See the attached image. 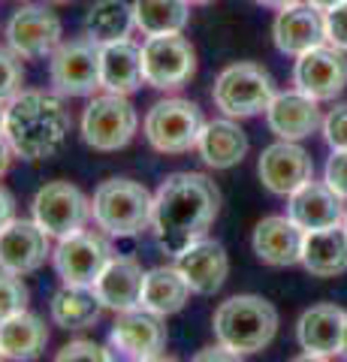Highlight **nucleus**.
Masks as SVG:
<instances>
[{"label":"nucleus","mask_w":347,"mask_h":362,"mask_svg":"<svg viewBox=\"0 0 347 362\" xmlns=\"http://www.w3.org/2000/svg\"><path fill=\"white\" fill-rule=\"evenodd\" d=\"M220 211V190L203 173H172L154 190L151 233L166 254L184 251L190 242L208 235Z\"/></svg>","instance_id":"f257e3e1"},{"label":"nucleus","mask_w":347,"mask_h":362,"mask_svg":"<svg viewBox=\"0 0 347 362\" xmlns=\"http://www.w3.org/2000/svg\"><path fill=\"white\" fill-rule=\"evenodd\" d=\"M70 109L64 106V97L58 94L25 88L13 100H6L4 139L16 151V157L28 163H40L58 154L70 136Z\"/></svg>","instance_id":"f03ea898"},{"label":"nucleus","mask_w":347,"mask_h":362,"mask_svg":"<svg viewBox=\"0 0 347 362\" xmlns=\"http://www.w3.org/2000/svg\"><path fill=\"white\" fill-rule=\"evenodd\" d=\"M211 329H215L218 344L236 350L242 356L260 354L278 335V308L254 293L230 296L218 305L215 317H211Z\"/></svg>","instance_id":"7ed1b4c3"},{"label":"nucleus","mask_w":347,"mask_h":362,"mask_svg":"<svg viewBox=\"0 0 347 362\" xmlns=\"http://www.w3.org/2000/svg\"><path fill=\"white\" fill-rule=\"evenodd\" d=\"M154 194L142 181L106 178L91 197V221L109 239H133L151 230Z\"/></svg>","instance_id":"20e7f679"},{"label":"nucleus","mask_w":347,"mask_h":362,"mask_svg":"<svg viewBox=\"0 0 347 362\" xmlns=\"http://www.w3.org/2000/svg\"><path fill=\"white\" fill-rule=\"evenodd\" d=\"M206 127L203 109L187 97H163L142 118V133L158 154L196 151L199 133Z\"/></svg>","instance_id":"39448f33"},{"label":"nucleus","mask_w":347,"mask_h":362,"mask_svg":"<svg viewBox=\"0 0 347 362\" xmlns=\"http://www.w3.org/2000/svg\"><path fill=\"white\" fill-rule=\"evenodd\" d=\"M275 94L278 90L269 70H263L254 61H236L223 66L215 78V88H211L215 109H220V115L236 118V121L263 115Z\"/></svg>","instance_id":"423d86ee"},{"label":"nucleus","mask_w":347,"mask_h":362,"mask_svg":"<svg viewBox=\"0 0 347 362\" xmlns=\"http://www.w3.org/2000/svg\"><path fill=\"white\" fill-rule=\"evenodd\" d=\"M79 133L88 148H94L100 154L121 151L136 139L139 133V112L130 103V97L121 94H94L91 103L85 106Z\"/></svg>","instance_id":"0eeeda50"},{"label":"nucleus","mask_w":347,"mask_h":362,"mask_svg":"<svg viewBox=\"0 0 347 362\" xmlns=\"http://www.w3.org/2000/svg\"><path fill=\"white\" fill-rule=\"evenodd\" d=\"M49 82L58 97H94L100 88V45L91 37L64 40L49 54Z\"/></svg>","instance_id":"6e6552de"},{"label":"nucleus","mask_w":347,"mask_h":362,"mask_svg":"<svg viewBox=\"0 0 347 362\" xmlns=\"http://www.w3.org/2000/svg\"><path fill=\"white\" fill-rule=\"evenodd\" d=\"M30 214L54 242L79 233L91 221V197H85L82 187L73 181H49L37 190L30 202Z\"/></svg>","instance_id":"1a4fd4ad"},{"label":"nucleus","mask_w":347,"mask_h":362,"mask_svg":"<svg viewBox=\"0 0 347 362\" xmlns=\"http://www.w3.org/2000/svg\"><path fill=\"white\" fill-rule=\"evenodd\" d=\"M115 257L112 242L106 233L100 230H79L73 235H66L54 245L52 251V266L58 272L61 284L66 287H94V281L100 278V272L106 269V263Z\"/></svg>","instance_id":"9d476101"},{"label":"nucleus","mask_w":347,"mask_h":362,"mask_svg":"<svg viewBox=\"0 0 347 362\" xmlns=\"http://www.w3.org/2000/svg\"><path fill=\"white\" fill-rule=\"evenodd\" d=\"M145 85L154 90H178L196 76V49L184 33L145 37L142 42Z\"/></svg>","instance_id":"9b49d317"},{"label":"nucleus","mask_w":347,"mask_h":362,"mask_svg":"<svg viewBox=\"0 0 347 362\" xmlns=\"http://www.w3.org/2000/svg\"><path fill=\"white\" fill-rule=\"evenodd\" d=\"M6 45L21 61H40L64 42V25L46 4H21L4 28Z\"/></svg>","instance_id":"f8f14e48"},{"label":"nucleus","mask_w":347,"mask_h":362,"mask_svg":"<svg viewBox=\"0 0 347 362\" xmlns=\"http://www.w3.org/2000/svg\"><path fill=\"white\" fill-rule=\"evenodd\" d=\"M163 350H166L163 317L145 308H133L115 317L106 341V354L112 362H148L160 356Z\"/></svg>","instance_id":"ddd939ff"},{"label":"nucleus","mask_w":347,"mask_h":362,"mask_svg":"<svg viewBox=\"0 0 347 362\" xmlns=\"http://www.w3.org/2000/svg\"><path fill=\"white\" fill-rule=\"evenodd\" d=\"M347 52L323 42L299 54L293 64V88L302 90L305 97L317 100H335L347 88Z\"/></svg>","instance_id":"4468645a"},{"label":"nucleus","mask_w":347,"mask_h":362,"mask_svg":"<svg viewBox=\"0 0 347 362\" xmlns=\"http://www.w3.org/2000/svg\"><path fill=\"white\" fill-rule=\"evenodd\" d=\"M52 235L37 221L13 218L0 230V269L13 275H33L52 259Z\"/></svg>","instance_id":"2eb2a0df"},{"label":"nucleus","mask_w":347,"mask_h":362,"mask_svg":"<svg viewBox=\"0 0 347 362\" xmlns=\"http://www.w3.org/2000/svg\"><path fill=\"white\" fill-rule=\"evenodd\" d=\"M257 173H260V181L269 194L290 197L305 181L314 178V160L299 142L278 139L263 148L260 160H257Z\"/></svg>","instance_id":"dca6fc26"},{"label":"nucleus","mask_w":347,"mask_h":362,"mask_svg":"<svg viewBox=\"0 0 347 362\" xmlns=\"http://www.w3.org/2000/svg\"><path fill=\"white\" fill-rule=\"evenodd\" d=\"M175 266L182 269V275L187 278V284L196 296H211V293H218L223 284H227V275H230L227 247H223L218 239H208V235L190 242L184 251H178Z\"/></svg>","instance_id":"f3484780"},{"label":"nucleus","mask_w":347,"mask_h":362,"mask_svg":"<svg viewBox=\"0 0 347 362\" xmlns=\"http://www.w3.org/2000/svg\"><path fill=\"white\" fill-rule=\"evenodd\" d=\"M272 40L281 54L299 58V54H305L308 49L327 42V21H323V13L311 4H305V0L278 9V16L272 21Z\"/></svg>","instance_id":"a211bd4d"},{"label":"nucleus","mask_w":347,"mask_h":362,"mask_svg":"<svg viewBox=\"0 0 347 362\" xmlns=\"http://www.w3.org/2000/svg\"><path fill=\"white\" fill-rule=\"evenodd\" d=\"M302 242H305V230L296 226L287 214H269L254 226L251 247L260 263L287 269L302 263Z\"/></svg>","instance_id":"6ab92c4d"},{"label":"nucleus","mask_w":347,"mask_h":362,"mask_svg":"<svg viewBox=\"0 0 347 362\" xmlns=\"http://www.w3.org/2000/svg\"><path fill=\"white\" fill-rule=\"evenodd\" d=\"M266 124L278 139L299 142L323 127V112L317 106V100H311L293 88L272 97V103L266 109Z\"/></svg>","instance_id":"aec40b11"},{"label":"nucleus","mask_w":347,"mask_h":362,"mask_svg":"<svg viewBox=\"0 0 347 362\" xmlns=\"http://www.w3.org/2000/svg\"><path fill=\"white\" fill-rule=\"evenodd\" d=\"M142 281H145V272L139 259L127 254H115L106 263V269L100 272V278L94 281L91 290L97 293V299L106 311L124 314V311L139 308Z\"/></svg>","instance_id":"412c9836"},{"label":"nucleus","mask_w":347,"mask_h":362,"mask_svg":"<svg viewBox=\"0 0 347 362\" xmlns=\"http://www.w3.org/2000/svg\"><path fill=\"white\" fill-rule=\"evenodd\" d=\"M344 199L335 194L327 181H305L299 190L287 197V218L305 233L335 226L344 221Z\"/></svg>","instance_id":"4be33fe9"},{"label":"nucleus","mask_w":347,"mask_h":362,"mask_svg":"<svg viewBox=\"0 0 347 362\" xmlns=\"http://www.w3.org/2000/svg\"><path fill=\"white\" fill-rule=\"evenodd\" d=\"M145 85L142 73V45L127 40L100 45V88L109 94L130 97Z\"/></svg>","instance_id":"5701e85b"},{"label":"nucleus","mask_w":347,"mask_h":362,"mask_svg":"<svg viewBox=\"0 0 347 362\" xmlns=\"http://www.w3.org/2000/svg\"><path fill=\"white\" fill-rule=\"evenodd\" d=\"M344 320L347 311L332 302L311 305L296 323V341L305 354L317 356H335L341 354V338H344Z\"/></svg>","instance_id":"b1692460"},{"label":"nucleus","mask_w":347,"mask_h":362,"mask_svg":"<svg viewBox=\"0 0 347 362\" xmlns=\"http://www.w3.org/2000/svg\"><path fill=\"white\" fill-rule=\"evenodd\" d=\"M248 133L239 127L236 118H215L206 121L203 133L196 142V154L208 169H233L245 160L248 154Z\"/></svg>","instance_id":"393cba45"},{"label":"nucleus","mask_w":347,"mask_h":362,"mask_svg":"<svg viewBox=\"0 0 347 362\" xmlns=\"http://www.w3.org/2000/svg\"><path fill=\"white\" fill-rule=\"evenodd\" d=\"M49 326L33 311H18L0 320V356L6 362H33L46 354Z\"/></svg>","instance_id":"a878e982"},{"label":"nucleus","mask_w":347,"mask_h":362,"mask_svg":"<svg viewBox=\"0 0 347 362\" xmlns=\"http://www.w3.org/2000/svg\"><path fill=\"white\" fill-rule=\"evenodd\" d=\"M302 266L314 278H335L347 272V226L344 221L335 226L305 233L302 242Z\"/></svg>","instance_id":"bb28decb"},{"label":"nucleus","mask_w":347,"mask_h":362,"mask_svg":"<svg viewBox=\"0 0 347 362\" xmlns=\"http://www.w3.org/2000/svg\"><path fill=\"white\" fill-rule=\"evenodd\" d=\"M190 284L182 275V269L175 263L172 266H154L145 272L142 281V296H139V308L158 314V317H172L187 305L190 299Z\"/></svg>","instance_id":"cd10ccee"},{"label":"nucleus","mask_w":347,"mask_h":362,"mask_svg":"<svg viewBox=\"0 0 347 362\" xmlns=\"http://www.w3.org/2000/svg\"><path fill=\"white\" fill-rule=\"evenodd\" d=\"M103 305H100L97 293L91 287H61L58 293L52 296V305H49V314L54 326H61L66 332H79V329H88L94 326L100 317H103Z\"/></svg>","instance_id":"c85d7f7f"},{"label":"nucleus","mask_w":347,"mask_h":362,"mask_svg":"<svg viewBox=\"0 0 347 362\" xmlns=\"http://www.w3.org/2000/svg\"><path fill=\"white\" fill-rule=\"evenodd\" d=\"M136 30L133 21V4L127 0H94L85 13V37H91L97 45L127 40Z\"/></svg>","instance_id":"c756f323"},{"label":"nucleus","mask_w":347,"mask_h":362,"mask_svg":"<svg viewBox=\"0 0 347 362\" xmlns=\"http://www.w3.org/2000/svg\"><path fill=\"white\" fill-rule=\"evenodd\" d=\"M133 21L142 37L184 33L190 21L187 0H133Z\"/></svg>","instance_id":"7c9ffc66"},{"label":"nucleus","mask_w":347,"mask_h":362,"mask_svg":"<svg viewBox=\"0 0 347 362\" xmlns=\"http://www.w3.org/2000/svg\"><path fill=\"white\" fill-rule=\"evenodd\" d=\"M28 302H30V290L21 281V275L0 269V320H6V317L18 311H28Z\"/></svg>","instance_id":"2f4dec72"},{"label":"nucleus","mask_w":347,"mask_h":362,"mask_svg":"<svg viewBox=\"0 0 347 362\" xmlns=\"http://www.w3.org/2000/svg\"><path fill=\"white\" fill-rule=\"evenodd\" d=\"M18 90H25V66H21V58L9 49H0V103L13 100Z\"/></svg>","instance_id":"473e14b6"},{"label":"nucleus","mask_w":347,"mask_h":362,"mask_svg":"<svg viewBox=\"0 0 347 362\" xmlns=\"http://www.w3.org/2000/svg\"><path fill=\"white\" fill-rule=\"evenodd\" d=\"M52 362H112L106 347H100L97 341H88V338H76V341L64 344Z\"/></svg>","instance_id":"72a5a7b5"},{"label":"nucleus","mask_w":347,"mask_h":362,"mask_svg":"<svg viewBox=\"0 0 347 362\" xmlns=\"http://www.w3.org/2000/svg\"><path fill=\"white\" fill-rule=\"evenodd\" d=\"M323 139L332 151H347V103H339L323 115Z\"/></svg>","instance_id":"f704fd0d"},{"label":"nucleus","mask_w":347,"mask_h":362,"mask_svg":"<svg viewBox=\"0 0 347 362\" xmlns=\"http://www.w3.org/2000/svg\"><path fill=\"white\" fill-rule=\"evenodd\" d=\"M323 21H327V42L347 52V0L329 13H323Z\"/></svg>","instance_id":"c9c22d12"},{"label":"nucleus","mask_w":347,"mask_h":362,"mask_svg":"<svg viewBox=\"0 0 347 362\" xmlns=\"http://www.w3.org/2000/svg\"><path fill=\"white\" fill-rule=\"evenodd\" d=\"M323 181L339 194L341 199H347V151H332L327 160V173Z\"/></svg>","instance_id":"e433bc0d"},{"label":"nucleus","mask_w":347,"mask_h":362,"mask_svg":"<svg viewBox=\"0 0 347 362\" xmlns=\"http://www.w3.org/2000/svg\"><path fill=\"white\" fill-rule=\"evenodd\" d=\"M190 362H245V356L236 354V350H230V347H223V344H215V347L196 350V356Z\"/></svg>","instance_id":"4c0bfd02"},{"label":"nucleus","mask_w":347,"mask_h":362,"mask_svg":"<svg viewBox=\"0 0 347 362\" xmlns=\"http://www.w3.org/2000/svg\"><path fill=\"white\" fill-rule=\"evenodd\" d=\"M13 218H16V199L4 185H0V230H4Z\"/></svg>","instance_id":"58836bf2"},{"label":"nucleus","mask_w":347,"mask_h":362,"mask_svg":"<svg viewBox=\"0 0 347 362\" xmlns=\"http://www.w3.org/2000/svg\"><path fill=\"white\" fill-rule=\"evenodd\" d=\"M13 157H16V151L9 148V142L0 136V178L9 173V166H13Z\"/></svg>","instance_id":"ea45409f"},{"label":"nucleus","mask_w":347,"mask_h":362,"mask_svg":"<svg viewBox=\"0 0 347 362\" xmlns=\"http://www.w3.org/2000/svg\"><path fill=\"white\" fill-rule=\"evenodd\" d=\"M305 4H311L314 9H320V13H329V9H335V6H341L344 0H305Z\"/></svg>","instance_id":"a19ab883"},{"label":"nucleus","mask_w":347,"mask_h":362,"mask_svg":"<svg viewBox=\"0 0 347 362\" xmlns=\"http://www.w3.org/2000/svg\"><path fill=\"white\" fill-rule=\"evenodd\" d=\"M260 6H269V9H284L290 4H299V0H257Z\"/></svg>","instance_id":"79ce46f5"},{"label":"nucleus","mask_w":347,"mask_h":362,"mask_svg":"<svg viewBox=\"0 0 347 362\" xmlns=\"http://www.w3.org/2000/svg\"><path fill=\"white\" fill-rule=\"evenodd\" d=\"M290 362H329V356H317V354H299Z\"/></svg>","instance_id":"37998d69"},{"label":"nucleus","mask_w":347,"mask_h":362,"mask_svg":"<svg viewBox=\"0 0 347 362\" xmlns=\"http://www.w3.org/2000/svg\"><path fill=\"white\" fill-rule=\"evenodd\" d=\"M4 124H6V103H0V136H4Z\"/></svg>","instance_id":"c03bdc74"},{"label":"nucleus","mask_w":347,"mask_h":362,"mask_svg":"<svg viewBox=\"0 0 347 362\" xmlns=\"http://www.w3.org/2000/svg\"><path fill=\"white\" fill-rule=\"evenodd\" d=\"M341 356L347 359V320H344V338H341Z\"/></svg>","instance_id":"a18cd8bd"},{"label":"nucleus","mask_w":347,"mask_h":362,"mask_svg":"<svg viewBox=\"0 0 347 362\" xmlns=\"http://www.w3.org/2000/svg\"><path fill=\"white\" fill-rule=\"evenodd\" d=\"M148 362H178L175 356H166V354H160V356H154V359H148Z\"/></svg>","instance_id":"49530a36"},{"label":"nucleus","mask_w":347,"mask_h":362,"mask_svg":"<svg viewBox=\"0 0 347 362\" xmlns=\"http://www.w3.org/2000/svg\"><path fill=\"white\" fill-rule=\"evenodd\" d=\"M190 6H203V4H211V0H187Z\"/></svg>","instance_id":"de8ad7c7"},{"label":"nucleus","mask_w":347,"mask_h":362,"mask_svg":"<svg viewBox=\"0 0 347 362\" xmlns=\"http://www.w3.org/2000/svg\"><path fill=\"white\" fill-rule=\"evenodd\" d=\"M49 4H73V0H49Z\"/></svg>","instance_id":"09e8293b"},{"label":"nucleus","mask_w":347,"mask_h":362,"mask_svg":"<svg viewBox=\"0 0 347 362\" xmlns=\"http://www.w3.org/2000/svg\"><path fill=\"white\" fill-rule=\"evenodd\" d=\"M344 226H347V211H344Z\"/></svg>","instance_id":"8fccbe9b"},{"label":"nucleus","mask_w":347,"mask_h":362,"mask_svg":"<svg viewBox=\"0 0 347 362\" xmlns=\"http://www.w3.org/2000/svg\"><path fill=\"white\" fill-rule=\"evenodd\" d=\"M0 362H6V359H4V356H0Z\"/></svg>","instance_id":"3c124183"}]
</instances>
